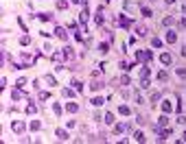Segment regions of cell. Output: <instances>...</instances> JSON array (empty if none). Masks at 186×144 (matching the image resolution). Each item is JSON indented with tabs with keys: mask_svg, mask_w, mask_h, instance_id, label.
I'll list each match as a JSON object with an SVG mask.
<instances>
[{
	"mask_svg": "<svg viewBox=\"0 0 186 144\" xmlns=\"http://www.w3.org/2000/svg\"><path fill=\"white\" fill-rule=\"evenodd\" d=\"M153 59L151 50H136V61H142V63H149Z\"/></svg>",
	"mask_w": 186,
	"mask_h": 144,
	"instance_id": "6da1fadb",
	"label": "cell"
},
{
	"mask_svg": "<svg viewBox=\"0 0 186 144\" xmlns=\"http://www.w3.org/2000/svg\"><path fill=\"white\" fill-rule=\"evenodd\" d=\"M55 35H57V37H59V40H68V33H66V29H64V26H57V29H55Z\"/></svg>",
	"mask_w": 186,
	"mask_h": 144,
	"instance_id": "7a4b0ae2",
	"label": "cell"
},
{
	"mask_svg": "<svg viewBox=\"0 0 186 144\" xmlns=\"http://www.w3.org/2000/svg\"><path fill=\"white\" fill-rule=\"evenodd\" d=\"M55 135H57V138L61 140V142H66V140H70V135H68V131H66V129H57V131H55Z\"/></svg>",
	"mask_w": 186,
	"mask_h": 144,
	"instance_id": "3957f363",
	"label": "cell"
},
{
	"mask_svg": "<svg viewBox=\"0 0 186 144\" xmlns=\"http://www.w3.org/2000/svg\"><path fill=\"white\" fill-rule=\"evenodd\" d=\"M162 111H164V114H171L173 111V103L171 100H162Z\"/></svg>",
	"mask_w": 186,
	"mask_h": 144,
	"instance_id": "277c9868",
	"label": "cell"
},
{
	"mask_svg": "<svg viewBox=\"0 0 186 144\" xmlns=\"http://www.w3.org/2000/svg\"><path fill=\"white\" fill-rule=\"evenodd\" d=\"M11 129H13L15 133H22V131H24V122H20V120H15V122L11 124Z\"/></svg>",
	"mask_w": 186,
	"mask_h": 144,
	"instance_id": "5b68a950",
	"label": "cell"
},
{
	"mask_svg": "<svg viewBox=\"0 0 186 144\" xmlns=\"http://www.w3.org/2000/svg\"><path fill=\"white\" fill-rule=\"evenodd\" d=\"M125 131H127V124L125 122H118V124H114V133H125Z\"/></svg>",
	"mask_w": 186,
	"mask_h": 144,
	"instance_id": "8992f818",
	"label": "cell"
},
{
	"mask_svg": "<svg viewBox=\"0 0 186 144\" xmlns=\"http://www.w3.org/2000/svg\"><path fill=\"white\" fill-rule=\"evenodd\" d=\"M66 111H68V114H77V111H79V105L77 103H66Z\"/></svg>",
	"mask_w": 186,
	"mask_h": 144,
	"instance_id": "52a82bcc",
	"label": "cell"
},
{
	"mask_svg": "<svg viewBox=\"0 0 186 144\" xmlns=\"http://www.w3.org/2000/svg\"><path fill=\"white\" fill-rule=\"evenodd\" d=\"M167 42H169V44H175V42H177V33H175V31H167Z\"/></svg>",
	"mask_w": 186,
	"mask_h": 144,
	"instance_id": "ba28073f",
	"label": "cell"
},
{
	"mask_svg": "<svg viewBox=\"0 0 186 144\" xmlns=\"http://www.w3.org/2000/svg\"><path fill=\"white\" fill-rule=\"evenodd\" d=\"M116 22L123 26V29H129V26H132V20H129V18H118Z\"/></svg>",
	"mask_w": 186,
	"mask_h": 144,
	"instance_id": "9c48e42d",
	"label": "cell"
},
{
	"mask_svg": "<svg viewBox=\"0 0 186 144\" xmlns=\"http://www.w3.org/2000/svg\"><path fill=\"white\" fill-rule=\"evenodd\" d=\"M171 59H173V57H171V53H162V55H160V61H162L164 66H169V63H171Z\"/></svg>",
	"mask_w": 186,
	"mask_h": 144,
	"instance_id": "30bf717a",
	"label": "cell"
},
{
	"mask_svg": "<svg viewBox=\"0 0 186 144\" xmlns=\"http://www.w3.org/2000/svg\"><path fill=\"white\" fill-rule=\"evenodd\" d=\"M88 15H90V11L83 7V11H81V15H79V22H81V24H85V22H88Z\"/></svg>",
	"mask_w": 186,
	"mask_h": 144,
	"instance_id": "8fae6325",
	"label": "cell"
},
{
	"mask_svg": "<svg viewBox=\"0 0 186 144\" xmlns=\"http://www.w3.org/2000/svg\"><path fill=\"white\" fill-rule=\"evenodd\" d=\"M149 74H151V68H149V66L145 63V66L140 68V79H145V76H149Z\"/></svg>",
	"mask_w": 186,
	"mask_h": 144,
	"instance_id": "7c38bea8",
	"label": "cell"
},
{
	"mask_svg": "<svg viewBox=\"0 0 186 144\" xmlns=\"http://www.w3.org/2000/svg\"><path fill=\"white\" fill-rule=\"evenodd\" d=\"M167 124H169V116H167V114H162L160 118H158V127H167Z\"/></svg>",
	"mask_w": 186,
	"mask_h": 144,
	"instance_id": "4fadbf2b",
	"label": "cell"
},
{
	"mask_svg": "<svg viewBox=\"0 0 186 144\" xmlns=\"http://www.w3.org/2000/svg\"><path fill=\"white\" fill-rule=\"evenodd\" d=\"M94 22H96L99 26H103V22H105V18H103V9H99V13H96V18H94Z\"/></svg>",
	"mask_w": 186,
	"mask_h": 144,
	"instance_id": "5bb4252c",
	"label": "cell"
},
{
	"mask_svg": "<svg viewBox=\"0 0 186 144\" xmlns=\"http://www.w3.org/2000/svg\"><path fill=\"white\" fill-rule=\"evenodd\" d=\"M118 114H121V116H129V114H132V109H129L127 105H121V107H118Z\"/></svg>",
	"mask_w": 186,
	"mask_h": 144,
	"instance_id": "9a60e30c",
	"label": "cell"
},
{
	"mask_svg": "<svg viewBox=\"0 0 186 144\" xmlns=\"http://www.w3.org/2000/svg\"><path fill=\"white\" fill-rule=\"evenodd\" d=\"M162 24H164V26H173V24H175V18H173V15H167V18L162 20Z\"/></svg>",
	"mask_w": 186,
	"mask_h": 144,
	"instance_id": "2e32d148",
	"label": "cell"
},
{
	"mask_svg": "<svg viewBox=\"0 0 186 144\" xmlns=\"http://www.w3.org/2000/svg\"><path fill=\"white\" fill-rule=\"evenodd\" d=\"M29 127H31V131H39L42 129V122H39V120H31Z\"/></svg>",
	"mask_w": 186,
	"mask_h": 144,
	"instance_id": "e0dca14e",
	"label": "cell"
},
{
	"mask_svg": "<svg viewBox=\"0 0 186 144\" xmlns=\"http://www.w3.org/2000/svg\"><path fill=\"white\" fill-rule=\"evenodd\" d=\"M90 89H92V92H99V89H103V83H101V81H92Z\"/></svg>",
	"mask_w": 186,
	"mask_h": 144,
	"instance_id": "ac0fdd59",
	"label": "cell"
},
{
	"mask_svg": "<svg viewBox=\"0 0 186 144\" xmlns=\"http://www.w3.org/2000/svg\"><path fill=\"white\" fill-rule=\"evenodd\" d=\"M61 94H64L66 98H72V96H74V89H70V87H64V89H61Z\"/></svg>",
	"mask_w": 186,
	"mask_h": 144,
	"instance_id": "d6986e66",
	"label": "cell"
},
{
	"mask_svg": "<svg viewBox=\"0 0 186 144\" xmlns=\"http://www.w3.org/2000/svg\"><path fill=\"white\" fill-rule=\"evenodd\" d=\"M136 35H138V37H145V35H147V29L138 24V26H136Z\"/></svg>",
	"mask_w": 186,
	"mask_h": 144,
	"instance_id": "ffe728a7",
	"label": "cell"
},
{
	"mask_svg": "<svg viewBox=\"0 0 186 144\" xmlns=\"http://www.w3.org/2000/svg\"><path fill=\"white\" fill-rule=\"evenodd\" d=\"M140 87H142V89L151 87V81H149V76H145V79H140Z\"/></svg>",
	"mask_w": 186,
	"mask_h": 144,
	"instance_id": "44dd1931",
	"label": "cell"
},
{
	"mask_svg": "<svg viewBox=\"0 0 186 144\" xmlns=\"http://www.w3.org/2000/svg\"><path fill=\"white\" fill-rule=\"evenodd\" d=\"M103 120H105V124H114V114H112V111H107Z\"/></svg>",
	"mask_w": 186,
	"mask_h": 144,
	"instance_id": "7402d4cb",
	"label": "cell"
},
{
	"mask_svg": "<svg viewBox=\"0 0 186 144\" xmlns=\"http://www.w3.org/2000/svg\"><path fill=\"white\" fill-rule=\"evenodd\" d=\"M169 79V72L167 70H160V72H158V81H167Z\"/></svg>",
	"mask_w": 186,
	"mask_h": 144,
	"instance_id": "603a6c76",
	"label": "cell"
},
{
	"mask_svg": "<svg viewBox=\"0 0 186 144\" xmlns=\"http://www.w3.org/2000/svg\"><path fill=\"white\" fill-rule=\"evenodd\" d=\"M99 50H101V55H105V53L110 50V44H107V42H103V44H99Z\"/></svg>",
	"mask_w": 186,
	"mask_h": 144,
	"instance_id": "cb8c5ba5",
	"label": "cell"
},
{
	"mask_svg": "<svg viewBox=\"0 0 186 144\" xmlns=\"http://www.w3.org/2000/svg\"><path fill=\"white\" fill-rule=\"evenodd\" d=\"M64 59H72V48H70V46L64 48Z\"/></svg>",
	"mask_w": 186,
	"mask_h": 144,
	"instance_id": "d4e9b609",
	"label": "cell"
},
{
	"mask_svg": "<svg viewBox=\"0 0 186 144\" xmlns=\"http://www.w3.org/2000/svg\"><path fill=\"white\" fill-rule=\"evenodd\" d=\"M134 140H136V142H145V133H142V131H136V133H134Z\"/></svg>",
	"mask_w": 186,
	"mask_h": 144,
	"instance_id": "484cf974",
	"label": "cell"
},
{
	"mask_svg": "<svg viewBox=\"0 0 186 144\" xmlns=\"http://www.w3.org/2000/svg\"><path fill=\"white\" fill-rule=\"evenodd\" d=\"M103 103H105V100H103L101 96H94V98H92V105H94V107H101Z\"/></svg>",
	"mask_w": 186,
	"mask_h": 144,
	"instance_id": "4316f807",
	"label": "cell"
},
{
	"mask_svg": "<svg viewBox=\"0 0 186 144\" xmlns=\"http://www.w3.org/2000/svg\"><path fill=\"white\" fill-rule=\"evenodd\" d=\"M53 111H55V116H61L64 109H61V105H59V103H53Z\"/></svg>",
	"mask_w": 186,
	"mask_h": 144,
	"instance_id": "83f0119b",
	"label": "cell"
},
{
	"mask_svg": "<svg viewBox=\"0 0 186 144\" xmlns=\"http://www.w3.org/2000/svg\"><path fill=\"white\" fill-rule=\"evenodd\" d=\"M151 46H153V48H162V40H160V37H153V40H151Z\"/></svg>",
	"mask_w": 186,
	"mask_h": 144,
	"instance_id": "f1b7e54d",
	"label": "cell"
},
{
	"mask_svg": "<svg viewBox=\"0 0 186 144\" xmlns=\"http://www.w3.org/2000/svg\"><path fill=\"white\" fill-rule=\"evenodd\" d=\"M20 44H22V46H29L31 44V37H29V35H22V37H20Z\"/></svg>",
	"mask_w": 186,
	"mask_h": 144,
	"instance_id": "f546056e",
	"label": "cell"
},
{
	"mask_svg": "<svg viewBox=\"0 0 186 144\" xmlns=\"http://www.w3.org/2000/svg\"><path fill=\"white\" fill-rule=\"evenodd\" d=\"M72 85H74V89H77V92H83V83H81V81L74 79V81H72Z\"/></svg>",
	"mask_w": 186,
	"mask_h": 144,
	"instance_id": "4dcf8cb0",
	"label": "cell"
},
{
	"mask_svg": "<svg viewBox=\"0 0 186 144\" xmlns=\"http://www.w3.org/2000/svg\"><path fill=\"white\" fill-rule=\"evenodd\" d=\"M57 9H68V0H57Z\"/></svg>",
	"mask_w": 186,
	"mask_h": 144,
	"instance_id": "1f68e13d",
	"label": "cell"
},
{
	"mask_svg": "<svg viewBox=\"0 0 186 144\" xmlns=\"http://www.w3.org/2000/svg\"><path fill=\"white\" fill-rule=\"evenodd\" d=\"M140 13L145 15V18H151V9H149V7H142V9H140Z\"/></svg>",
	"mask_w": 186,
	"mask_h": 144,
	"instance_id": "d6a6232c",
	"label": "cell"
},
{
	"mask_svg": "<svg viewBox=\"0 0 186 144\" xmlns=\"http://www.w3.org/2000/svg\"><path fill=\"white\" fill-rule=\"evenodd\" d=\"M26 114H37V107H35V103H31L29 107H26Z\"/></svg>",
	"mask_w": 186,
	"mask_h": 144,
	"instance_id": "836d02e7",
	"label": "cell"
},
{
	"mask_svg": "<svg viewBox=\"0 0 186 144\" xmlns=\"http://www.w3.org/2000/svg\"><path fill=\"white\" fill-rule=\"evenodd\" d=\"M129 83H132V79H129L127 74H123L121 76V85H129Z\"/></svg>",
	"mask_w": 186,
	"mask_h": 144,
	"instance_id": "e575fe53",
	"label": "cell"
},
{
	"mask_svg": "<svg viewBox=\"0 0 186 144\" xmlns=\"http://www.w3.org/2000/svg\"><path fill=\"white\" fill-rule=\"evenodd\" d=\"M175 72H177V76H180V79H186V68H177Z\"/></svg>",
	"mask_w": 186,
	"mask_h": 144,
	"instance_id": "d590c367",
	"label": "cell"
},
{
	"mask_svg": "<svg viewBox=\"0 0 186 144\" xmlns=\"http://www.w3.org/2000/svg\"><path fill=\"white\" fill-rule=\"evenodd\" d=\"M160 98H162V94H160V92H153V94H151V103H158Z\"/></svg>",
	"mask_w": 186,
	"mask_h": 144,
	"instance_id": "8d00e7d4",
	"label": "cell"
},
{
	"mask_svg": "<svg viewBox=\"0 0 186 144\" xmlns=\"http://www.w3.org/2000/svg\"><path fill=\"white\" fill-rule=\"evenodd\" d=\"M11 96H13V100H18V98H22V92H20V89H13V94H11Z\"/></svg>",
	"mask_w": 186,
	"mask_h": 144,
	"instance_id": "74e56055",
	"label": "cell"
},
{
	"mask_svg": "<svg viewBox=\"0 0 186 144\" xmlns=\"http://www.w3.org/2000/svg\"><path fill=\"white\" fill-rule=\"evenodd\" d=\"M39 20H42V22H48L50 15H48V13H39Z\"/></svg>",
	"mask_w": 186,
	"mask_h": 144,
	"instance_id": "f35d334b",
	"label": "cell"
},
{
	"mask_svg": "<svg viewBox=\"0 0 186 144\" xmlns=\"http://www.w3.org/2000/svg\"><path fill=\"white\" fill-rule=\"evenodd\" d=\"M46 81H48V83H50V85H57V79H55V76H50V74H48V76H46Z\"/></svg>",
	"mask_w": 186,
	"mask_h": 144,
	"instance_id": "ab89813d",
	"label": "cell"
},
{
	"mask_svg": "<svg viewBox=\"0 0 186 144\" xmlns=\"http://www.w3.org/2000/svg\"><path fill=\"white\" fill-rule=\"evenodd\" d=\"M48 96H50L48 92H39V100H46V98H48Z\"/></svg>",
	"mask_w": 186,
	"mask_h": 144,
	"instance_id": "60d3db41",
	"label": "cell"
},
{
	"mask_svg": "<svg viewBox=\"0 0 186 144\" xmlns=\"http://www.w3.org/2000/svg\"><path fill=\"white\" fill-rule=\"evenodd\" d=\"M15 85H18V87H22V85H26V79H24V76H22V79H18V83H15Z\"/></svg>",
	"mask_w": 186,
	"mask_h": 144,
	"instance_id": "b9f144b4",
	"label": "cell"
},
{
	"mask_svg": "<svg viewBox=\"0 0 186 144\" xmlns=\"http://www.w3.org/2000/svg\"><path fill=\"white\" fill-rule=\"evenodd\" d=\"M180 26H182V29H186V18H182V20H180Z\"/></svg>",
	"mask_w": 186,
	"mask_h": 144,
	"instance_id": "7bdbcfd3",
	"label": "cell"
},
{
	"mask_svg": "<svg viewBox=\"0 0 186 144\" xmlns=\"http://www.w3.org/2000/svg\"><path fill=\"white\" fill-rule=\"evenodd\" d=\"M164 2H167V5H173V2H175V0H164Z\"/></svg>",
	"mask_w": 186,
	"mask_h": 144,
	"instance_id": "ee69618b",
	"label": "cell"
},
{
	"mask_svg": "<svg viewBox=\"0 0 186 144\" xmlns=\"http://www.w3.org/2000/svg\"><path fill=\"white\" fill-rule=\"evenodd\" d=\"M182 142H186V131H184V135H182Z\"/></svg>",
	"mask_w": 186,
	"mask_h": 144,
	"instance_id": "f6af8a7d",
	"label": "cell"
},
{
	"mask_svg": "<svg viewBox=\"0 0 186 144\" xmlns=\"http://www.w3.org/2000/svg\"><path fill=\"white\" fill-rule=\"evenodd\" d=\"M184 11H186V2H184Z\"/></svg>",
	"mask_w": 186,
	"mask_h": 144,
	"instance_id": "bcb514c9",
	"label": "cell"
},
{
	"mask_svg": "<svg viewBox=\"0 0 186 144\" xmlns=\"http://www.w3.org/2000/svg\"><path fill=\"white\" fill-rule=\"evenodd\" d=\"M151 2H153V0H151Z\"/></svg>",
	"mask_w": 186,
	"mask_h": 144,
	"instance_id": "7dc6e473",
	"label": "cell"
}]
</instances>
